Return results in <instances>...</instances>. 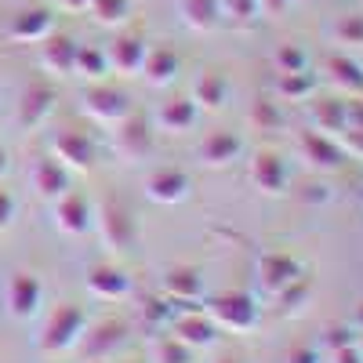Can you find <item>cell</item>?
<instances>
[{"instance_id":"cell-29","label":"cell","mask_w":363,"mask_h":363,"mask_svg":"<svg viewBox=\"0 0 363 363\" xmlns=\"http://www.w3.org/2000/svg\"><path fill=\"white\" fill-rule=\"evenodd\" d=\"M327 80L338 91H349V95H363V66L349 55H330L327 58Z\"/></svg>"},{"instance_id":"cell-8","label":"cell","mask_w":363,"mask_h":363,"mask_svg":"<svg viewBox=\"0 0 363 363\" xmlns=\"http://www.w3.org/2000/svg\"><path fill=\"white\" fill-rule=\"evenodd\" d=\"M247 178L262 196H284L291 186V164L277 149H258L247 164Z\"/></svg>"},{"instance_id":"cell-7","label":"cell","mask_w":363,"mask_h":363,"mask_svg":"<svg viewBox=\"0 0 363 363\" xmlns=\"http://www.w3.org/2000/svg\"><path fill=\"white\" fill-rule=\"evenodd\" d=\"M55 106H58V91H55L48 80L26 84L22 95H18V102H15V124H18L22 131H37V128H44L48 120H51Z\"/></svg>"},{"instance_id":"cell-1","label":"cell","mask_w":363,"mask_h":363,"mask_svg":"<svg viewBox=\"0 0 363 363\" xmlns=\"http://www.w3.org/2000/svg\"><path fill=\"white\" fill-rule=\"evenodd\" d=\"M95 233L113 255H131L138 247V222L131 215V207L113 196L95 203Z\"/></svg>"},{"instance_id":"cell-43","label":"cell","mask_w":363,"mask_h":363,"mask_svg":"<svg viewBox=\"0 0 363 363\" xmlns=\"http://www.w3.org/2000/svg\"><path fill=\"white\" fill-rule=\"evenodd\" d=\"M298 200L316 207V203H327V200H330V189L323 186V182H309V186H301V189H298Z\"/></svg>"},{"instance_id":"cell-52","label":"cell","mask_w":363,"mask_h":363,"mask_svg":"<svg viewBox=\"0 0 363 363\" xmlns=\"http://www.w3.org/2000/svg\"><path fill=\"white\" fill-rule=\"evenodd\" d=\"M359 66H363V62H359Z\"/></svg>"},{"instance_id":"cell-10","label":"cell","mask_w":363,"mask_h":363,"mask_svg":"<svg viewBox=\"0 0 363 363\" xmlns=\"http://www.w3.org/2000/svg\"><path fill=\"white\" fill-rule=\"evenodd\" d=\"M51 222L62 236H84L95 229V203L80 193H62L58 200H51Z\"/></svg>"},{"instance_id":"cell-33","label":"cell","mask_w":363,"mask_h":363,"mask_svg":"<svg viewBox=\"0 0 363 363\" xmlns=\"http://www.w3.org/2000/svg\"><path fill=\"white\" fill-rule=\"evenodd\" d=\"M131 11H135L131 0H91V4H87V15L95 18L99 26H106V29L124 26L131 18Z\"/></svg>"},{"instance_id":"cell-17","label":"cell","mask_w":363,"mask_h":363,"mask_svg":"<svg viewBox=\"0 0 363 363\" xmlns=\"http://www.w3.org/2000/svg\"><path fill=\"white\" fill-rule=\"evenodd\" d=\"M55 33V15L51 8L44 4H33V8H18L8 22V37L15 44H40Z\"/></svg>"},{"instance_id":"cell-11","label":"cell","mask_w":363,"mask_h":363,"mask_svg":"<svg viewBox=\"0 0 363 363\" xmlns=\"http://www.w3.org/2000/svg\"><path fill=\"white\" fill-rule=\"evenodd\" d=\"M189 193H193V178L182 167L164 164V167H153L145 174V196L160 207H174L182 200H189Z\"/></svg>"},{"instance_id":"cell-3","label":"cell","mask_w":363,"mask_h":363,"mask_svg":"<svg viewBox=\"0 0 363 363\" xmlns=\"http://www.w3.org/2000/svg\"><path fill=\"white\" fill-rule=\"evenodd\" d=\"M128 338H131V327L116 316H106L99 323L84 327L77 349H80L84 363H109V359H116V352H124Z\"/></svg>"},{"instance_id":"cell-4","label":"cell","mask_w":363,"mask_h":363,"mask_svg":"<svg viewBox=\"0 0 363 363\" xmlns=\"http://www.w3.org/2000/svg\"><path fill=\"white\" fill-rule=\"evenodd\" d=\"M207 316L215 320L218 330H233V335H247L258 327V301L247 291H222L207 301Z\"/></svg>"},{"instance_id":"cell-45","label":"cell","mask_w":363,"mask_h":363,"mask_svg":"<svg viewBox=\"0 0 363 363\" xmlns=\"http://www.w3.org/2000/svg\"><path fill=\"white\" fill-rule=\"evenodd\" d=\"M291 4H294V0H258V8H262L265 18H280Z\"/></svg>"},{"instance_id":"cell-40","label":"cell","mask_w":363,"mask_h":363,"mask_svg":"<svg viewBox=\"0 0 363 363\" xmlns=\"http://www.w3.org/2000/svg\"><path fill=\"white\" fill-rule=\"evenodd\" d=\"M335 138L342 142L345 157L363 160V128H359V124H345V128H342V135H335Z\"/></svg>"},{"instance_id":"cell-34","label":"cell","mask_w":363,"mask_h":363,"mask_svg":"<svg viewBox=\"0 0 363 363\" xmlns=\"http://www.w3.org/2000/svg\"><path fill=\"white\" fill-rule=\"evenodd\" d=\"M309 66H313V58L298 40H284L272 51V69L277 73H298V69H309Z\"/></svg>"},{"instance_id":"cell-48","label":"cell","mask_w":363,"mask_h":363,"mask_svg":"<svg viewBox=\"0 0 363 363\" xmlns=\"http://www.w3.org/2000/svg\"><path fill=\"white\" fill-rule=\"evenodd\" d=\"M4 174H8V153L0 149V178H4Z\"/></svg>"},{"instance_id":"cell-5","label":"cell","mask_w":363,"mask_h":363,"mask_svg":"<svg viewBox=\"0 0 363 363\" xmlns=\"http://www.w3.org/2000/svg\"><path fill=\"white\" fill-rule=\"evenodd\" d=\"M113 128H116L113 131V149L124 164H138V160H145L149 153H153V135H157L153 120H145L138 113H128Z\"/></svg>"},{"instance_id":"cell-46","label":"cell","mask_w":363,"mask_h":363,"mask_svg":"<svg viewBox=\"0 0 363 363\" xmlns=\"http://www.w3.org/2000/svg\"><path fill=\"white\" fill-rule=\"evenodd\" d=\"M55 4L62 8V11H69V15H80V11H87L91 0H55Z\"/></svg>"},{"instance_id":"cell-2","label":"cell","mask_w":363,"mask_h":363,"mask_svg":"<svg viewBox=\"0 0 363 363\" xmlns=\"http://www.w3.org/2000/svg\"><path fill=\"white\" fill-rule=\"evenodd\" d=\"M84 327H87V313L84 306H73V301H62V306H55L40 327V335H37V349L48 352V356H62L69 349H77L80 335H84Z\"/></svg>"},{"instance_id":"cell-9","label":"cell","mask_w":363,"mask_h":363,"mask_svg":"<svg viewBox=\"0 0 363 363\" xmlns=\"http://www.w3.org/2000/svg\"><path fill=\"white\" fill-rule=\"evenodd\" d=\"M4 301H8V313L15 320H33L44 306V284L37 272H29V269H18L8 277V287H4Z\"/></svg>"},{"instance_id":"cell-23","label":"cell","mask_w":363,"mask_h":363,"mask_svg":"<svg viewBox=\"0 0 363 363\" xmlns=\"http://www.w3.org/2000/svg\"><path fill=\"white\" fill-rule=\"evenodd\" d=\"M178 73H182V58L174 55V48H167V44H149L138 77H145L149 87H171V84L178 80Z\"/></svg>"},{"instance_id":"cell-20","label":"cell","mask_w":363,"mask_h":363,"mask_svg":"<svg viewBox=\"0 0 363 363\" xmlns=\"http://www.w3.org/2000/svg\"><path fill=\"white\" fill-rule=\"evenodd\" d=\"M171 335L174 338H182L193 352L196 349H211L218 342V327H215V320H211L207 313H196V309H186V313H174V320H171Z\"/></svg>"},{"instance_id":"cell-39","label":"cell","mask_w":363,"mask_h":363,"mask_svg":"<svg viewBox=\"0 0 363 363\" xmlns=\"http://www.w3.org/2000/svg\"><path fill=\"white\" fill-rule=\"evenodd\" d=\"M284 363H323V349L313 342H298L284 352Z\"/></svg>"},{"instance_id":"cell-37","label":"cell","mask_w":363,"mask_h":363,"mask_svg":"<svg viewBox=\"0 0 363 363\" xmlns=\"http://www.w3.org/2000/svg\"><path fill=\"white\" fill-rule=\"evenodd\" d=\"M153 363H193V349L167 330V335L153 338Z\"/></svg>"},{"instance_id":"cell-32","label":"cell","mask_w":363,"mask_h":363,"mask_svg":"<svg viewBox=\"0 0 363 363\" xmlns=\"http://www.w3.org/2000/svg\"><path fill=\"white\" fill-rule=\"evenodd\" d=\"M277 309L284 313V316H298V313H306L309 309V301H313V280L306 277V272H301V277L294 280V284H287L277 298Z\"/></svg>"},{"instance_id":"cell-19","label":"cell","mask_w":363,"mask_h":363,"mask_svg":"<svg viewBox=\"0 0 363 363\" xmlns=\"http://www.w3.org/2000/svg\"><path fill=\"white\" fill-rule=\"evenodd\" d=\"M160 291L174 306H196L203 298V272L196 265H171V269H164Z\"/></svg>"},{"instance_id":"cell-27","label":"cell","mask_w":363,"mask_h":363,"mask_svg":"<svg viewBox=\"0 0 363 363\" xmlns=\"http://www.w3.org/2000/svg\"><path fill=\"white\" fill-rule=\"evenodd\" d=\"M316 73L313 69H298V73H277V80H272V91H277L280 102H309L316 95Z\"/></svg>"},{"instance_id":"cell-13","label":"cell","mask_w":363,"mask_h":363,"mask_svg":"<svg viewBox=\"0 0 363 363\" xmlns=\"http://www.w3.org/2000/svg\"><path fill=\"white\" fill-rule=\"evenodd\" d=\"M298 153L301 160H306L313 171H338L349 157H345V149L335 135H327V131H301L298 135Z\"/></svg>"},{"instance_id":"cell-12","label":"cell","mask_w":363,"mask_h":363,"mask_svg":"<svg viewBox=\"0 0 363 363\" xmlns=\"http://www.w3.org/2000/svg\"><path fill=\"white\" fill-rule=\"evenodd\" d=\"M301 262L294 258V255H284V251H269V255H262L258 258V265H255V280H258V287H262V294H269V298H277L287 284H294L298 277H301Z\"/></svg>"},{"instance_id":"cell-22","label":"cell","mask_w":363,"mask_h":363,"mask_svg":"<svg viewBox=\"0 0 363 363\" xmlns=\"http://www.w3.org/2000/svg\"><path fill=\"white\" fill-rule=\"evenodd\" d=\"M196 120H200L196 102H193L189 95H174V99H167V102L157 106V113H153V128L164 131V135H186V131L196 128Z\"/></svg>"},{"instance_id":"cell-49","label":"cell","mask_w":363,"mask_h":363,"mask_svg":"<svg viewBox=\"0 0 363 363\" xmlns=\"http://www.w3.org/2000/svg\"><path fill=\"white\" fill-rule=\"evenodd\" d=\"M218 363H244V359H240V356H222Z\"/></svg>"},{"instance_id":"cell-24","label":"cell","mask_w":363,"mask_h":363,"mask_svg":"<svg viewBox=\"0 0 363 363\" xmlns=\"http://www.w3.org/2000/svg\"><path fill=\"white\" fill-rule=\"evenodd\" d=\"M189 99L196 102L200 113H218V109H225L229 99H233V84H229V77L218 73V69H203V73L193 80V95H189Z\"/></svg>"},{"instance_id":"cell-36","label":"cell","mask_w":363,"mask_h":363,"mask_svg":"<svg viewBox=\"0 0 363 363\" xmlns=\"http://www.w3.org/2000/svg\"><path fill=\"white\" fill-rule=\"evenodd\" d=\"M222 4V22H233L236 29H251L262 18L258 0H218Z\"/></svg>"},{"instance_id":"cell-41","label":"cell","mask_w":363,"mask_h":363,"mask_svg":"<svg viewBox=\"0 0 363 363\" xmlns=\"http://www.w3.org/2000/svg\"><path fill=\"white\" fill-rule=\"evenodd\" d=\"M320 342H323L327 352H335V349H342V345H349V342H356V338H352V327H349V323H330V327L323 330Z\"/></svg>"},{"instance_id":"cell-42","label":"cell","mask_w":363,"mask_h":363,"mask_svg":"<svg viewBox=\"0 0 363 363\" xmlns=\"http://www.w3.org/2000/svg\"><path fill=\"white\" fill-rule=\"evenodd\" d=\"M15 215H18V200H15V193L0 186V233H4V229H11Z\"/></svg>"},{"instance_id":"cell-14","label":"cell","mask_w":363,"mask_h":363,"mask_svg":"<svg viewBox=\"0 0 363 363\" xmlns=\"http://www.w3.org/2000/svg\"><path fill=\"white\" fill-rule=\"evenodd\" d=\"M51 157L62 160L69 171H91L99 164V145L91 142L84 131L62 128V131H55V138H51Z\"/></svg>"},{"instance_id":"cell-6","label":"cell","mask_w":363,"mask_h":363,"mask_svg":"<svg viewBox=\"0 0 363 363\" xmlns=\"http://www.w3.org/2000/svg\"><path fill=\"white\" fill-rule=\"evenodd\" d=\"M80 113L87 120H95V124H120L128 113H131V95L128 91H120V87H109V84H95V87H87L84 95H80Z\"/></svg>"},{"instance_id":"cell-35","label":"cell","mask_w":363,"mask_h":363,"mask_svg":"<svg viewBox=\"0 0 363 363\" xmlns=\"http://www.w3.org/2000/svg\"><path fill=\"white\" fill-rule=\"evenodd\" d=\"M330 40L342 48H363V15L359 11L338 15L335 26H330Z\"/></svg>"},{"instance_id":"cell-31","label":"cell","mask_w":363,"mask_h":363,"mask_svg":"<svg viewBox=\"0 0 363 363\" xmlns=\"http://www.w3.org/2000/svg\"><path fill=\"white\" fill-rule=\"evenodd\" d=\"M313 120H316V131L342 135V128L349 124V102H342V99H320V102H313Z\"/></svg>"},{"instance_id":"cell-30","label":"cell","mask_w":363,"mask_h":363,"mask_svg":"<svg viewBox=\"0 0 363 363\" xmlns=\"http://www.w3.org/2000/svg\"><path fill=\"white\" fill-rule=\"evenodd\" d=\"M77 77L84 80H102L109 77V58H106V44H77Z\"/></svg>"},{"instance_id":"cell-15","label":"cell","mask_w":363,"mask_h":363,"mask_svg":"<svg viewBox=\"0 0 363 363\" xmlns=\"http://www.w3.org/2000/svg\"><path fill=\"white\" fill-rule=\"evenodd\" d=\"M135 284H131V272L116 262H99L87 269V294L99 298V301H124L131 298Z\"/></svg>"},{"instance_id":"cell-44","label":"cell","mask_w":363,"mask_h":363,"mask_svg":"<svg viewBox=\"0 0 363 363\" xmlns=\"http://www.w3.org/2000/svg\"><path fill=\"white\" fill-rule=\"evenodd\" d=\"M330 363H363V356H359L356 342H349V345H342V349L330 352Z\"/></svg>"},{"instance_id":"cell-28","label":"cell","mask_w":363,"mask_h":363,"mask_svg":"<svg viewBox=\"0 0 363 363\" xmlns=\"http://www.w3.org/2000/svg\"><path fill=\"white\" fill-rule=\"evenodd\" d=\"M247 124H251L255 131L277 135V131L287 128V109H284V102H280L277 95H272V99H255L251 109H247Z\"/></svg>"},{"instance_id":"cell-16","label":"cell","mask_w":363,"mask_h":363,"mask_svg":"<svg viewBox=\"0 0 363 363\" xmlns=\"http://www.w3.org/2000/svg\"><path fill=\"white\" fill-rule=\"evenodd\" d=\"M145 51H149L145 33H138V29H124V33H116V37L106 44L109 73H120V77H138Z\"/></svg>"},{"instance_id":"cell-26","label":"cell","mask_w":363,"mask_h":363,"mask_svg":"<svg viewBox=\"0 0 363 363\" xmlns=\"http://www.w3.org/2000/svg\"><path fill=\"white\" fill-rule=\"evenodd\" d=\"M178 15L193 33H215L222 26V4L218 0H178Z\"/></svg>"},{"instance_id":"cell-51","label":"cell","mask_w":363,"mask_h":363,"mask_svg":"<svg viewBox=\"0 0 363 363\" xmlns=\"http://www.w3.org/2000/svg\"><path fill=\"white\" fill-rule=\"evenodd\" d=\"M301 4H316V0H301Z\"/></svg>"},{"instance_id":"cell-38","label":"cell","mask_w":363,"mask_h":363,"mask_svg":"<svg viewBox=\"0 0 363 363\" xmlns=\"http://www.w3.org/2000/svg\"><path fill=\"white\" fill-rule=\"evenodd\" d=\"M174 313H178V306H174V301H167L164 294L142 301V320H145L149 327H171Z\"/></svg>"},{"instance_id":"cell-21","label":"cell","mask_w":363,"mask_h":363,"mask_svg":"<svg viewBox=\"0 0 363 363\" xmlns=\"http://www.w3.org/2000/svg\"><path fill=\"white\" fill-rule=\"evenodd\" d=\"M29 186L40 200H58L62 193H69V167L55 157H37L29 164Z\"/></svg>"},{"instance_id":"cell-18","label":"cell","mask_w":363,"mask_h":363,"mask_svg":"<svg viewBox=\"0 0 363 363\" xmlns=\"http://www.w3.org/2000/svg\"><path fill=\"white\" fill-rule=\"evenodd\" d=\"M196 157L203 167H229L233 160L244 157V135L240 131H229V128H218V131H211L203 135V142L196 145Z\"/></svg>"},{"instance_id":"cell-25","label":"cell","mask_w":363,"mask_h":363,"mask_svg":"<svg viewBox=\"0 0 363 363\" xmlns=\"http://www.w3.org/2000/svg\"><path fill=\"white\" fill-rule=\"evenodd\" d=\"M77 37L69 33H55L48 40H40V66L55 77H73V66H77Z\"/></svg>"},{"instance_id":"cell-47","label":"cell","mask_w":363,"mask_h":363,"mask_svg":"<svg viewBox=\"0 0 363 363\" xmlns=\"http://www.w3.org/2000/svg\"><path fill=\"white\" fill-rule=\"evenodd\" d=\"M352 327H356V330H363V298L356 301V313H352Z\"/></svg>"},{"instance_id":"cell-50","label":"cell","mask_w":363,"mask_h":363,"mask_svg":"<svg viewBox=\"0 0 363 363\" xmlns=\"http://www.w3.org/2000/svg\"><path fill=\"white\" fill-rule=\"evenodd\" d=\"M356 349H359V356H363V330H359V335H356Z\"/></svg>"}]
</instances>
